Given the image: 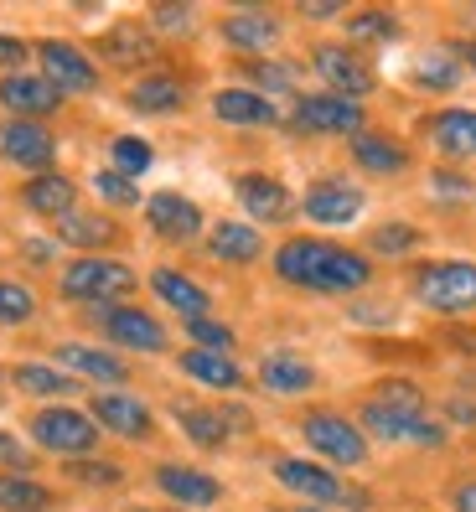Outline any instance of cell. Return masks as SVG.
<instances>
[{"mask_svg": "<svg viewBox=\"0 0 476 512\" xmlns=\"http://www.w3.org/2000/svg\"><path fill=\"white\" fill-rule=\"evenodd\" d=\"M347 37H352V42H394V37H399V21H394L389 11H357V16L347 21Z\"/></svg>", "mask_w": 476, "mask_h": 512, "instance_id": "e575fe53", "label": "cell"}, {"mask_svg": "<svg viewBox=\"0 0 476 512\" xmlns=\"http://www.w3.org/2000/svg\"><path fill=\"white\" fill-rule=\"evenodd\" d=\"M21 57H26V42L11 37V32H0V68H21Z\"/></svg>", "mask_w": 476, "mask_h": 512, "instance_id": "f6af8a7d", "label": "cell"}, {"mask_svg": "<svg viewBox=\"0 0 476 512\" xmlns=\"http://www.w3.org/2000/svg\"><path fill=\"white\" fill-rule=\"evenodd\" d=\"M254 78H259L264 88H290V83H295V68H290V63H259Z\"/></svg>", "mask_w": 476, "mask_h": 512, "instance_id": "7bdbcfd3", "label": "cell"}, {"mask_svg": "<svg viewBox=\"0 0 476 512\" xmlns=\"http://www.w3.org/2000/svg\"><path fill=\"white\" fill-rule=\"evenodd\" d=\"M445 52H451L456 63H471L476 68V42H445Z\"/></svg>", "mask_w": 476, "mask_h": 512, "instance_id": "c3c4849f", "label": "cell"}, {"mask_svg": "<svg viewBox=\"0 0 476 512\" xmlns=\"http://www.w3.org/2000/svg\"><path fill=\"white\" fill-rule=\"evenodd\" d=\"M414 83H425V88H435V94H445V88L456 83V57L445 52V47L425 52L420 63H414Z\"/></svg>", "mask_w": 476, "mask_h": 512, "instance_id": "836d02e7", "label": "cell"}, {"mask_svg": "<svg viewBox=\"0 0 476 512\" xmlns=\"http://www.w3.org/2000/svg\"><path fill=\"white\" fill-rule=\"evenodd\" d=\"M104 331L114 347H130V352H166V331L151 311L140 306H114L104 311Z\"/></svg>", "mask_w": 476, "mask_h": 512, "instance_id": "7c38bea8", "label": "cell"}, {"mask_svg": "<svg viewBox=\"0 0 476 512\" xmlns=\"http://www.w3.org/2000/svg\"><path fill=\"white\" fill-rule=\"evenodd\" d=\"M414 244H420V233H414L409 223H383V228H373V254H409Z\"/></svg>", "mask_w": 476, "mask_h": 512, "instance_id": "f35d334b", "label": "cell"}, {"mask_svg": "<svg viewBox=\"0 0 476 512\" xmlns=\"http://www.w3.org/2000/svg\"><path fill=\"white\" fill-rule=\"evenodd\" d=\"M176 419H182V430H187L197 445H223V440H228V419L213 414V409H176Z\"/></svg>", "mask_w": 476, "mask_h": 512, "instance_id": "d6a6232c", "label": "cell"}, {"mask_svg": "<svg viewBox=\"0 0 476 512\" xmlns=\"http://www.w3.org/2000/svg\"><path fill=\"white\" fill-rule=\"evenodd\" d=\"M414 295H420V306H430L440 316H461L476 306V264H461V259L425 264L414 275Z\"/></svg>", "mask_w": 476, "mask_h": 512, "instance_id": "7a4b0ae2", "label": "cell"}, {"mask_svg": "<svg viewBox=\"0 0 476 512\" xmlns=\"http://www.w3.org/2000/svg\"><path fill=\"white\" fill-rule=\"evenodd\" d=\"M156 487L171 497V502H192V507H207V502H218L223 487L207 471H192V466H161L156 471Z\"/></svg>", "mask_w": 476, "mask_h": 512, "instance_id": "7402d4cb", "label": "cell"}, {"mask_svg": "<svg viewBox=\"0 0 476 512\" xmlns=\"http://www.w3.org/2000/svg\"><path fill=\"white\" fill-rule=\"evenodd\" d=\"M151 156H156V150L145 145V140H135V135H119V140H114V171L130 176V182H135L145 166H151Z\"/></svg>", "mask_w": 476, "mask_h": 512, "instance_id": "d590c367", "label": "cell"}, {"mask_svg": "<svg viewBox=\"0 0 476 512\" xmlns=\"http://www.w3.org/2000/svg\"><path fill=\"white\" fill-rule=\"evenodd\" d=\"M0 156L42 176L57 156V140H52V130H42V119H6L0 125Z\"/></svg>", "mask_w": 476, "mask_h": 512, "instance_id": "8fae6325", "label": "cell"}, {"mask_svg": "<svg viewBox=\"0 0 476 512\" xmlns=\"http://www.w3.org/2000/svg\"><path fill=\"white\" fill-rule=\"evenodd\" d=\"M316 73L326 78V88H332L337 99H352V104H363L368 94H373V68L363 63V57H357L352 47H316Z\"/></svg>", "mask_w": 476, "mask_h": 512, "instance_id": "9c48e42d", "label": "cell"}, {"mask_svg": "<svg viewBox=\"0 0 476 512\" xmlns=\"http://www.w3.org/2000/svg\"><path fill=\"white\" fill-rule=\"evenodd\" d=\"M37 311V295L26 290V285H16V280H0V326H16V321H26Z\"/></svg>", "mask_w": 476, "mask_h": 512, "instance_id": "8d00e7d4", "label": "cell"}, {"mask_svg": "<svg viewBox=\"0 0 476 512\" xmlns=\"http://www.w3.org/2000/svg\"><path fill=\"white\" fill-rule=\"evenodd\" d=\"M88 419L109 435H125V440L151 435V409H145L140 399H130V394H99L94 409H88Z\"/></svg>", "mask_w": 476, "mask_h": 512, "instance_id": "2e32d148", "label": "cell"}, {"mask_svg": "<svg viewBox=\"0 0 476 512\" xmlns=\"http://www.w3.org/2000/svg\"><path fill=\"white\" fill-rule=\"evenodd\" d=\"M295 130L306 135H357L363 130V104L337 99V94H306L295 104Z\"/></svg>", "mask_w": 476, "mask_h": 512, "instance_id": "30bf717a", "label": "cell"}, {"mask_svg": "<svg viewBox=\"0 0 476 512\" xmlns=\"http://www.w3.org/2000/svg\"><path fill=\"white\" fill-rule=\"evenodd\" d=\"M213 114L223 119V125H238V130H259V125H275V104L264 99V94H254V88H223V94L213 99Z\"/></svg>", "mask_w": 476, "mask_h": 512, "instance_id": "d6986e66", "label": "cell"}, {"mask_svg": "<svg viewBox=\"0 0 476 512\" xmlns=\"http://www.w3.org/2000/svg\"><path fill=\"white\" fill-rule=\"evenodd\" d=\"M37 57H42V78L57 94H94L99 88V68L83 57V47L47 37V42H37Z\"/></svg>", "mask_w": 476, "mask_h": 512, "instance_id": "52a82bcc", "label": "cell"}, {"mask_svg": "<svg viewBox=\"0 0 476 512\" xmlns=\"http://www.w3.org/2000/svg\"><path fill=\"white\" fill-rule=\"evenodd\" d=\"M32 440H37L42 450H57V456H83V450H94L99 425H94L83 409L52 404V409H37V414H32Z\"/></svg>", "mask_w": 476, "mask_h": 512, "instance_id": "5b68a950", "label": "cell"}, {"mask_svg": "<svg viewBox=\"0 0 476 512\" xmlns=\"http://www.w3.org/2000/svg\"><path fill=\"white\" fill-rule=\"evenodd\" d=\"M352 156H357V166L373 171V176H399L409 166V150L399 140H389V135H378V130H357L352 135Z\"/></svg>", "mask_w": 476, "mask_h": 512, "instance_id": "44dd1931", "label": "cell"}, {"mask_svg": "<svg viewBox=\"0 0 476 512\" xmlns=\"http://www.w3.org/2000/svg\"><path fill=\"white\" fill-rule=\"evenodd\" d=\"M238 202H244V213L249 218H259V223H285L290 213H295V202H290V192L275 182V176H238Z\"/></svg>", "mask_w": 476, "mask_h": 512, "instance_id": "e0dca14e", "label": "cell"}, {"mask_svg": "<svg viewBox=\"0 0 476 512\" xmlns=\"http://www.w3.org/2000/svg\"><path fill=\"white\" fill-rule=\"evenodd\" d=\"M145 218H151V228H156L161 238H171V244H187V238L202 233L197 202L182 197V192H156L151 202H145Z\"/></svg>", "mask_w": 476, "mask_h": 512, "instance_id": "5bb4252c", "label": "cell"}, {"mask_svg": "<svg viewBox=\"0 0 476 512\" xmlns=\"http://www.w3.org/2000/svg\"><path fill=\"white\" fill-rule=\"evenodd\" d=\"M306 16H337V6H332V0H311Z\"/></svg>", "mask_w": 476, "mask_h": 512, "instance_id": "f907efd6", "label": "cell"}, {"mask_svg": "<svg viewBox=\"0 0 476 512\" xmlns=\"http://www.w3.org/2000/svg\"><path fill=\"white\" fill-rule=\"evenodd\" d=\"M57 238L73 244V249H83V254H94V249H104V244L119 238V223L104 218V213H78V207H73L68 218H57Z\"/></svg>", "mask_w": 476, "mask_h": 512, "instance_id": "d4e9b609", "label": "cell"}, {"mask_svg": "<svg viewBox=\"0 0 476 512\" xmlns=\"http://www.w3.org/2000/svg\"><path fill=\"white\" fill-rule=\"evenodd\" d=\"M182 99H187V88H182V78H171V73H151V78H140L130 88V104L140 114H171V109H182Z\"/></svg>", "mask_w": 476, "mask_h": 512, "instance_id": "f1b7e54d", "label": "cell"}, {"mask_svg": "<svg viewBox=\"0 0 476 512\" xmlns=\"http://www.w3.org/2000/svg\"><path fill=\"white\" fill-rule=\"evenodd\" d=\"M223 42L238 47V52H270L280 42V21L275 16H264V11H244V16H228L223 21Z\"/></svg>", "mask_w": 476, "mask_h": 512, "instance_id": "cb8c5ba5", "label": "cell"}, {"mask_svg": "<svg viewBox=\"0 0 476 512\" xmlns=\"http://www.w3.org/2000/svg\"><path fill=\"white\" fill-rule=\"evenodd\" d=\"M182 373L197 378L202 388H223V394H233V388L244 383V373H238L223 352H202V347H192V352L182 357Z\"/></svg>", "mask_w": 476, "mask_h": 512, "instance_id": "f546056e", "label": "cell"}, {"mask_svg": "<svg viewBox=\"0 0 476 512\" xmlns=\"http://www.w3.org/2000/svg\"><path fill=\"white\" fill-rule=\"evenodd\" d=\"M156 21L166 26V32H187V26H192V16H187V11H166V6L156 11Z\"/></svg>", "mask_w": 476, "mask_h": 512, "instance_id": "bcb514c9", "label": "cell"}, {"mask_svg": "<svg viewBox=\"0 0 476 512\" xmlns=\"http://www.w3.org/2000/svg\"><path fill=\"white\" fill-rule=\"evenodd\" d=\"M363 430L378 435V440H394V445H440L445 440V430L425 409H389L378 399L363 404Z\"/></svg>", "mask_w": 476, "mask_h": 512, "instance_id": "8992f818", "label": "cell"}, {"mask_svg": "<svg viewBox=\"0 0 476 512\" xmlns=\"http://www.w3.org/2000/svg\"><path fill=\"white\" fill-rule=\"evenodd\" d=\"M187 337H192L202 352H228V347H233V331L218 326V321H207V316H202V321H187Z\"/></svg>", "mask_w": 476, "mask_h": 512, "instance_id": "ab89813d", "label": "cell"}, {"mask_svg": "<svg viewBox=\"0 0 476 512\" xmlns=\"http://www.w3.org/2000/svg\"><path fill=\"white\" fill-rule=\"evenodd\" d=\"M301 435L316 456H326L332 466H363L368 461V435L352 425V419L332 414V409H311L301 419Z\"/></svg>", "mask_w": 476, "mask_h": 512, "instance_id": "3957f363", "label": "cell"}, {"mask_svg": "<svg viewBox=\"0 0 476 512\" xmlns=\"http://www.w3.org/2000/svg\"><path fill=\"white\" fill-rule=\"evenodd\" d=\"M151 290L166 300L171 311H182L187 321H202V316H207V290H202L197 280H187V275H176V269H156Z\"/></svg>", "mask_w": 476, "mask_h": 512, "instance_id": "4316f807", "label": "cell"}, {"mask_svg": "<svg viewBox=\"0 0 476 512\" xmlns=\"http://www.w3.org/2000/svg\"><path fill=\"white\" fill-rule=\"evenodd\" d=\"M21 202L32 207V213L57 223V218H68L78 207V187L68 182V176H57V171H42V176H32V182L21 187Z\"/></svg>", "mask_w": 476, "mask_h": 512, "instance_id": "ac0fdd59", "label": "cell"}, {"mask_svg": "<svg viewBox=\"0 0 476 512\" xmlns=\"http://www.w3.org/2000/svg\"><path fill=\"white\" fill-rule=\"evenodd\" d=\"M11 378H16V388H26V394H42V399H63V394H73V388H78V378L57 373V368H47V363H21Z\"/></svg>", "mask_w": 476, "mask_h": 512, "instance_id": "4dcf8cb0", "label": "cell"}, {"mask_svg": "<svg viewBox=\"0 0 476 512\" xmlns=\"http://www.w3.org/2000/svg\"><path fill=\"white\" fill-rule=\"evenodd\" d=\"M52 492L26 476H0V512H47Z\"/></svg>", "mask_w": 476, "mask_h": 512, "instance_id": "1f68e13d", "label": "cell"}, {"mask_svg": "<svg viewBox=\"0 0 476 512\" xmlns=\"http://www.w3.org/2000/svg\"><path fill=\"white\" fill-rule=\"evenodd\" d=\"M0 104L11 109V119H42L63 104V94L47 83V78H32V73H11L0 78Z\"/></svg>", "mask_w": 476, "mask_h": 512, "instance_id": "9a60e30c", "label": "cell"}, {"mask_svg": "<svg viewBox=\"0 0 476 512\" xmlns=\"http://www.w3.org/2000/svg\"><path fill=\"white\" fill-rule=\"evenodd\" d=\"M78 476H88V481H114L119 471H114V466H78Z\"/></svg>", "mask_w": 476, "mask_h": 512, "instance_id": "681fc988", "label": "cell"}, {"mask_svg": "<svg viewBox=\"0 0 476 512\" xmlns=\"http://www.w3.org/2000/svg\"><path fill=\"white\" fill-rule=\"evenodd\" d=\"M301 213L321 228H347V223H357V213H363V192L347 187V182H316L301 202Z\"/></svg>", "mask_w": 476, "mask_h": 512, "instance_id": "4fadbf2b", "label": "cell"}, {"mask_svg": "<svg viewBox=\"0 0 476 512\" xmlns=\"http://www.w3.org/2000/svg\"><path fill=\"white\" fill-rule=\"evenodd\" d=\"M145 52H151V47H145V37L135 32V26H125V32L109 37V57H114V63H140Z\"/></svg>", "mask_w": 476, "mask_h": 512, "instance_id": "60d3db41", "label": "cell"}, {"mask_svg": "<svg viewBox=\"0 0 476 512\" xmlns=\"http://www.w3.org/2000/svg\"><path fill=\"white\" fill-rule=\"evenodd\" d=\"M259 383L270 388V394H311L316 368L306 363V357H295V352H270L259 363Z\"/></svg>", "mask_w": 476, "mask_h": 512, "instance_id": "ffe728a7", "label": "cell"}, {"mask_svg": "<svg viewBox=\"0 0 476 512\" xmlns=\"http://www.w3.org/2000/svg\"><path fill=\"white\" fill-rule=\"evenodd\" d=\"M94 192H99L109 207H135V202H140V187L130 182V176H119V171H99V176H94Z\"/></svg>", "mask_w": 476, "mask_h": 512, "instance_id": "74e56055", "label": "cell"}, {"mask_svg": "<svg viewBox=\"0 0 476 512\" xmlns=\"http://www.w3.org/2000/svg\"><path fill=\"white\" fill-rule=\"evenodd\" d=\"M373 399H378V404H389V409H425L420 388H409V383H383Z\"/></svg>", "mask_w": 476, "mask_h": 512, "instance_id": "b9f144b4", "label": "cell"}, {"mask_svg": "<svg viewBox=\"0 0 476 512\" xmlns=\"http://www.w3.org/2000/svg\"><path fill=\"white\" fill-rule=\"evenodd\" d=\"M0 466H11V471H26V466H32V456H26V445H16L11 435H0Z\"/></svg>", "mask_w": 476, "mask_h": 512, "instance_id": "ee69618b", "label": "cell"}, {"mask_svg": "<svg viewBox=\"0 0 476 512\" xmlns=\"http://www.w3.org/2000/svg\"><path fill=\"white\" fill-rule=\"evenodd\" d=\"M275 481L290 492H301L306 502H347V507H368L363 492H347L342 476H332L326 466H311V461H295V456H280L275 461Z\"/></svg>", "mask_w": 476, "mask_h": 512, "instance_id": "ba28073f", "label": "cell"}, {"mask_svg": "<svg viewBox=\"0 0 476 512\" xmlns=\"http://www.w3.org/2000/svg\"><path fill=\"white\" fill-rule=\"evenodd\" d=\"M295 512H321V507H295Z\"/></svg>", "mask_w": 476, "mask_h": 512, "instance_id": "816d5d0a", "label": "cell"}, {"mask_svg": "<svg viewBox=\"0 0 476 512\" xmlns=\"http://www.w3.org/2000/svg\"><path fill=\"white\" fill-rule=\"evenodd\" d=\"M275 275L285 285H306L321 295H347L373 280V264L342 244H326V238H290L275 249Z\"/></svg>", "mask_w": 476, "mask_h": 512, "instance_id": "6da1fadb", "label": "cell"}, {"mask_svg": "<svg viewBox=\"0 0 476 512\" xmlns=\"http://www.w3.org/2000/svg\"><path fill=\"white\" fill-rule=\"evenodd\" d=\"M57 363L78 378H94V383H125L130 378V368L114 352H99V347H57Z\"/></svg>", "mask_w": 476, "mask_h": 512, "instance_id": "484cf974", "label": "cell"}, {"mask_svg": "<svg viewBox=\"0 0 476 512\" xmlns=\"http://www.w3.org/2000/svg\"><path fill=\"white\" fill-rule=\"evenodd\" d=\"M430 140L456 161H471L476 156V109H445L430 119Z\"/></svg>", "mask_w": 476, "mask_h": 512, "instance_id": "603a6c76", "label": "cell"}, {"mask_svg": "<svg viewBox=\"0 0 476 512\" xmlns=\"http://www.w3.org/2000/svg\"><path fill=\"white\" fill-rule=\"evenodd\" d=\"M451 502H456V512H476V481H461Z\"/></svg>", "mask_w": 476, "mask_h": 512, "instance_id": "7dc6e473", "label": "cell"}, {"mask_svg": "<svg viewBox=\"0 0 476 512\" xmlns=\"http://www.w3.org/2000/svg\"><path fill=\"white\" fill-rule=\"evenodd\" d=\"M207 249H213V259H223V264H254L264 254L259 233L249 223H218L213 233H207Z\"/></svg>", "mask_w": 476, "mask_h": 512, "instance_id": "83f0119b", "label": "cell"}, {"mask_svg": "<svg viewBox=\"0 0 476 512\" xmlns=\"http://www.w3.org/2000/svg\"><path fill=\"white\" fill-rule=\"evenodd\" d=\"M130 290H135V269L119 264V259L88 254V259H73L63 269V295L68 300H83V306H94V300H119V295H130Z\"/></svg>", "mask_w": 476, "mask_h": 512, "instance_id": "277c9868", "label": "cell"}]
</instances>
